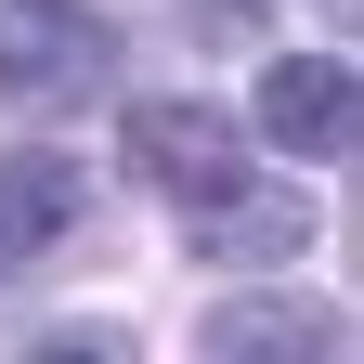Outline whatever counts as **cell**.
<instances>
[{
  "label": "cell",
  "instance_id": "6da1fadb",
  "mask_svg": "<svg viewBox=\"0 0 364 364\" xmlns=\"http://www.w3.org/2000/svg\"><path fill=\"white\" fill-rule=\"evenodd\" d=\"M117 91V26L105 0H0V105L14 117H78Z\"/></svg>",
  "mask_w": 364,
  "mask_h": 364
},
{
  "label": "cell",
  "instance_id": "7a4b0ae2",
  "mask_svg": "<svg viewBox=\"0 0 364 364\" xmlns=\"http://www.w3.org/2000/svg\"><path fill=\"white\" fill-rule=\"evenodd\" d=\"M117 156L156 208H208L221 182L247 169V117L235 105H196V91H156V105H117Z\"/></svg>",
  "mask_w": 364,
  "mask_h": 364
},
{
  "label": "cell",
  "instance_id": "3957f363",
  "mask_svg": "<svg viewBox=\"0 0 364 364\" xmlns=\"http://www.w3.org/2000/svg\"><path fill=\"white\" fill-rule=\"evenodd\" d=\"M312 235H326V208H312L299 182H260V169H235L208 208H182V247H196V260H221V273H247V260L273 273V260H299Z\"/></svg>",
  "mask_w": 364,
  "mask_h": 364
},
{
  "label": "cell",
  "instance_id": "277c9868",
  "mask_svg": "<svg viewBox=\"0 0 364 364\" xmlns=\"http://www.w3.org/2000/svg\"><path fill=\"white\" fill-rule=\"evenodd\" d=\"M196 351L208 364H338L351 351V312L338 299H299V287H235V299H221L208 312V326H196Z\"/></svg>",
  "mask_w": 364,
  "mask_h": 364
},
{
  "label": "cell",
  "instance_id": "5b68a950",
  "mask_svg": "<svg viewBox=\"0 0 364 364\" xmlns=\"http://www.w3.org/2000/svg\"><path fill=\"white\" fill-rule=\"evenodd\" d=\"M260 144L287 156H351L364 144V78L338 53H273L260 65Z\"/></svg>",
  "mask_w": 364,
  "mask_h": 364
},
{
  "label": "cell",
  "instance_id": "8992f818",
  "mask_svg": "<svg viewBox=\"0 0 364 364\" xmlns=\"http://www.w3.org/2000/svg\"><path fill=\"white\" fill-rule=\"evenodd\" d=\"M78 208H91L78 156H53V144H0V273L53 260V247L78 235Z\"/></svg>",
  "mask_w": 364,
  "mask_h": 364
},
{
  "label": "cell",
  "instance_id": "52a82bcc",
  "mask_svg": "<svg viewBox=\"0 0 364 364\" xmlns=\"http://www.w3.org/2000/svg\"><path fill=\"white\" fill-rule=\"evenodd\" d=\"M196 14H208V26H247V14H260V0H196Z\"/></svg>",
  "mask_w": 364,
  "mask_h": 364
}]
</instances>
